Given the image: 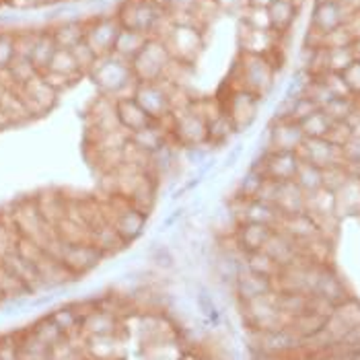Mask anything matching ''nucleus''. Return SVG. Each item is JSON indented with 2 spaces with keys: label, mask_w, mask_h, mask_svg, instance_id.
<instances>
[{
  "label": "nucleus",
  "mask_w": 360,
  "mask_h": 360,
  "mask_svg": "<svg viewBox=\"0 0 360 360\" xmlns=\"http://www.w3.org/2000/svg\"><path fill=\"white\" fill-rule=\"evenodd\" d=\"M163 44L177 64L192 66L204 48V29L195 25H173L163 37Z\"/></svg>",
  "instance_id": "obj_5"
},
{
  "label": "nucleus",
  "mask_w": 360,
  "mask_h": 360,
  "mask_svg": "<svg viewBox=\"0 0 360 360\" xmlns=\"http://www.w3.org/2000/svg\"><path fill=\"white\" fill-rule=\"evenodd\" d=\"M4 301H6V297H4V295H2V290H0V303H4Z\"/></svg>",
  "instance_id": "obj_53"
},
{
  "label": "nucleus",
  "mask_w": 360,
  "mask_h": 360,
  "mask_svg": "<svg viewBox=\"0 0 360 360\" xmlns=\"http://www.w3.org/2000/svg\"><path fill=\"white\" fill-rule=\"evenodd\" d=\"M311 295H317V297L326 299V301L332 303L333 307H338L340 303H344V301L348 299V292H346L342 280L335 276L333 272L326 270V268H321V274L317 278L315 288H313Z\"/></svg>",
  "instance_id": "obj_26"
},
{
  "label": "nucleus",
  "mask_w": 360,
  "mask_h": 360,
  "mask_svg": "<svg viewBox=\"0 0 360 360\" xmlns=\"http://www.w3.org/2000/svg\"><path fill=\"white\" fill-rule=\"evenodd\" d=\"M173 113H175V124H173L171 139L181 148H195L208 142V128L202 115L194 113L190 108Z\"/></svg>",
  "instance_id": "obj_8"
},
{
  "label": "nucleus",
  "mask_w": 360,
  "mask_h": 360,
  "mask_svg": "<svg viewBox=\"0 0 360 360\" xmlns=\"http://www.w3.org/2000/svg\"><path fill=\"white\" fill-rule=\"evenodd\" d=\"M120 31H122V25L115 19V15H99V17H93V19L86 21L84 44L95 52L97 58L113 54L115 39H117Z\"/></svg>",
  "instance_id": "obj_6"
},
{
  "label": "nucleus",
  "mask_w": 360,
  "mask_h": 360,
  "mask_svg": "<svg viewBox=\"0 0 360 360\" xmlns=\"http://www.w3.org/2000/svg\"><path fill=\"white\" fill-rule=\"evenodd\" d=\"M146 214L136 210L134 206H124L113 219H111V226L117 231V235L126 241V243H132L134 239H139L140 235L144 233V226H146Z\"/></svg>",
  "instance_id": "obj_19"
},
{
  "label": "nucleus",
  "mask_w": 360,
  "mask_h": 360,
  "mask_svg": "<svg viewBox=\"0 0 360 360\" xmlns=\"http://www.w3.org/2000/svg\"><path fill=\"white\" fill-rule=\"evenodd\" d=\"M295 184H297L305 194H311V192L321 190V188H323V169L311 165V163H307V161H301L299 171H297V175H295Z\"/></svg>",
  "instance_id": "obj_37"
},
{
  "label": "nucleus",
  "mask_w": 360,
  "mask_h": 360,
  "mask_svg": "<svg viewBox=\"0 0 360 360\" xmlns=\"http://www.w3.org/2000/svg\"><path fill=\"white\" fill-rule=\"evenodd\" d=\"M356 179H359V184H360V173H359V177H356Z\"/></svg>",
  "instance_id": "obj_56"
},
{
  "label": "nucleus",
  "mask_w": 360,
  "mask_h": 360,
  "mask_svg": "<svg viewBox=\"0 0 360 360\" xmlns=\"http://www.w3.org/2000/svg\"><path fill=\"white\" fill-rule=\"evenodd\" d=\"M303 142L305 134L301 126L292 120H274V124L268 130V150L299 153Z\"/></svg>",
  "instance_id": "obj_14"
},
{
  "label": "nucleus",
  "mask_w": 360,
  "mask_h": 360,
  "mask_svg": "<svg viewBox=\"0 0 360 360\" xmlns=\"http://www.w3.org/2000/svg\"><path fill=\"white\" fill-rule=\"evenodd\" d=\"M169 140H171V136L167 134L165 130H163L157 122H153V124H148L146 128L136 130V132L130 134V142H132L136 148H140L142 153H146L148 157L155 155V153H159Z\"/></svg>",
  "instance_id": "obj_24"
},
{
  "label": "nucleus",
  "mask_w": 360,
  "mask_h": 360,
  "mask_svg": "<svg viewBox=\"0 0 360 360\" xmlns=\"http://www.w3.org/2000/svg\"><path fill=\"white\" fill-rule=\"evenodd\" d=\"M15 58V31L0 29V70L8 68Z\"/></svg>",
  "instance_id": "obj_45"
},
{
  "label": "nucleus",
  "mask_w": 360,
  "mask_h": 360,
  "mask_svg": "<svg viewBox=\"0 0 360 360\" xmlns=\"http://www.w3.org/2000/svg\"><path fill=\"white\" fill-rule=\"evenodd\" d=\"M198 301H200V305L204 307V315H214L217 311H214V305H212V299H210V295L206 297V292H202L200 297H198Z\"/></svg>",
  "instance_id": "obj_50"
},
{
  "label": "nucleus",
  "mask_w": 360,
  "mask_h": 360,
  "mask_svg": "<svg viewBox=\"0 0 360 360\" xmlns=\"http://www.w3.org/2000/svg\"><path fill=\"white\" fill-rule=\"evenodd\" d=\"M270 2H272V0H250L248 4H251V6H264V8H266Z\"/></svg>",
  "instance_id": "obj_52"
},
{
  "label": "nucleus",
  "mask_w": 360,
  "mask_h": 360,
  "mask_svg": "<svg viewBox=\"0 0 360 360\" xmlns=\"http://www.w3.org/2000/svg\"><path fill=\"white\" fill-rule=\"evenodd\" d=\"M245 268L259 274V276L274 278L280 274V266L266 253V251H251L245 253Z\"/></svg>",
  "instance_id": "obj_38"
},
{
  "label": "nucleus",
  "mask_w": 360,
  "mask_h": 360,
  "mask_svg": "<svg viewBox=\"0 0 360 360\" xmlns=\"http://www.w3.org/2000/svg\"><path fill=\"white\" fill-rule=\"evenodd\" d=\"M0 360H23L19 335H0Z\"/></svg>",
  "instance_id": "obj_47"
},
{
  "label": "nucleus",
  "mask_w": 360,
  "mask_h": 360,
  "mask_svg": "<svg viewBox=\"0 0 360 360\" xmlns=\"http://www.w3.org/2000/svg\"><path fill=\"white\" fill-rule=\"evenodd\" d=\"M0 262L27 286L29 292H37V290L46 288V284H44V280L39 276V270L35 268V264L29 262L27 257L21 255L17 250L8 251L4 257H0Z\"/></svg>",
  "instance_id": "obj_17"
},
{
  "label": "nucleus",
  "mask_w": 360,
  "mask_h": 360,
  "mask_svg": "<svg viewBox=\"0 0 360 360\" xmlns=\"http://www.w3.org/2000/svg\"><path fill=\"white\" fill-rule=\"evenodd\" d=\"M91 243H93L97 250L101 251L103 255H108V253H115V251L124 250V248L128 245V243L117 235V231L111 226L110 222H105V224H101V226L93 229Z\"/></svg>",
  "instance_id": "obj_34"
},
{
  "label": "nucleus",
  "mask_w": 360,
  "mask_h": 360,
  "mask_svg": "<svg viewBox=\"0 0 360 360\" xmlns=\"http://www.w3.org/2000/svg\"><path fill=\"white\" fill-rule=\"evenodd\" d=\"M272 292V278L259 276L251 270H239L237 272V295L243 303L253 301V299H259L264 295H270Z\"/></svg>",
  "instance_id": "obj_23"
},
{
  "label": "nucleus",
  "mask_w": 360,
  "mask_h": 360,
  "mask_svg": "<svg viewBox=\"0 0 360 360\" xmlns=\"http://www.w3.org/2000/svg\"><path fill=\"white\" fill-rule=\"evenodd\" d=\"M264 181H266V175L262 171L250 169L241 177V181L237 184V194L235 195L241 198V200H255L257 194H259V190H262V186H264Z\"/></svg>",
  "instance_id": "obj_41"
},
{
  "label": "nucleus",
  "mask_w": 360,
  "mask_h": 360,
  "mask_svg": "<svg viewBox=\"0 0 360 360\" xmlns=\"http://www.w3.org/2000/svg\"><path fill=\"white\" fill-rule=\"evenodd\" d=\"M56 50H58V46H56L54 37H52V33H50V27L39 29L37 39H35V44H33V50H31V56H29V60H31V64L37 68V72H44V70L48 68L50 60L54 58Z\"/></svg>",
  "instance_id": "obj_30"
},
{
  "label": "nucleus",
  "mask_w": 360,
  "mask_h": 360,
  "mask_svg": "<svg viewBox=\"0 0 360 360\" xmlns=\"http://www.w3.org/2000/svg\"><path fill=\"white\" fill-rule=\"evenodd\" d=\"M274 81L276 66L266 56L241 54L233 66L229 89H243L262 99L272 91Z\"/></svg>",
  "instance_id": "obj_2"
},
{
  "label": "nucleus",
  "mask_w": 360,
  "mask_h": 360,
  "mask_svg": "<svg viewBox=\"0 0 360 360\" xmlns=\"http://www.w3.org/2000/svg\"><path fill=\"white\" fill-rule=\"evenodd\" d=\"M272 204L276 206L282 217L299 214V212H305L307 194L295 181H278Z\"/></svg>",
  "instance_id": "obj_18"
},
{
  "label": "nucleus",
  "mask_w": 360,
  "mask_h": 360,
  "mask_svg": "<svg viewBox=\"0 0 360 360\" xmlns=\"http://www.w3.org/2000/svg\"><path fill=\"white\" fill-rule=\"evenodd\" d=\"M150 37L142 31H134V29H122L117 39H115V48H113V54H117L120 58L132 62L136 56L140 54V50L146 46Z\"/></svg>",
  "instance_id": "obj_29"
},
{
  "label": "nucleus",
  "mask_w": 360,
  "mask_h": 360,
  "mask_svg": "<svg viewBox=\"0 0 360 360\" xmlns=\"http://www.w3.org/2000/svg\"><path fill=\"white\" fill-rule=\"evenodd\" d=\"M70 52L75 56V60H77V64H79V68H81V72L83 75H89V70L93 68V64L97 62V56L95 52L84 44V39L81 44H77L75 48H70Z\"/></svg>",
  "instance_id": "obj_46"
},
{
  "label": "nucleus",
  "mask_w": 360,
  "mask_h": 360,
  "mask_svg": "<svg viewBox=\"0 0 360 360\" xmlns=\"http://www.w3.org/2000/svg\"><path fill=\"white\" fill-rule=\"evenodd\" d=\"M6 70H8V75H11L15 86H23V84L29 83L33 77L39 75L37 68L31 64V60H29V58H21V56H15Z\"/></svg>",
  "instance_id": "obj_43"
},
{
  "label": "nucleus",
  "mask_w": 360,
  "mask_h": 360,
  "mask_svg": "<svg viewBox=\"0 0 360 360\" xmlns=\"http://www.w3.org/2000/svg\"><path fill=\"white\" fill-rule=\"evenodd\" d=\"M105 255L97 250L93 243H62L56 259L62 262L75 276H81L84 272L97 268Z\"/></svg>",
  "instance_id": "obj_9"
},
{
  "label": "nucleus",
  "mask_w": 360,
  "mask_h": 360,
  "mask_svg": "<svg viewBox=\"0 0 360 360\" xmlns=\"http://www.w3.org/2000/svg\"><path fill=\"white\" fill-rule=\"evenodd\" d=\"M198 360H210V359H198Z\"/></svg>",
  "instance_id": "obj_57"
},
{
  "label": "nucleus",
  "mask_w": 360,
  "mask_h": 360,
  "mask_svg": "<svg viewBox=\"0 0 360 360\" xmlns=\"http://www.w3.org/2000/svg\"><path fill=\"white\" fill-rule=\"evenodd\" d=\"M359 108V101L356 97L348 95V97H333L328 105H323L321 110L326 111L333 122H346L354 111Z\"/></svg>",
  "instance_id": "obj_39"
},
{
  "label": "nucleus",
  "mask_w": 360,
  "mask_h": 360,
  "mask_svg": "<svg viewBox=\"0 0 360 360\" xmlns=\"http://www.w3.org/2000/svg\"><path fill=\"white\" fill-rule=\"evenodd\" d=\"M276 229L270 224H262V222H239L237 231H235V241L237 248L243 253L251 251H262L266 248V243L270 241L272 233Z\"/></svg>",
  "instance_id": "obj_16"
},
{
  "label": "nucleus",
  "mask_w": 360,
  "mask_h": 360,
  "mask_svg": "<svg viewBox=\"0 0 360 360\" xmlns=\"http://www.w3.org/2000/svg\"><path fill=\"white\" fill-rule=\"evenodd\" d=\"M48 317H50L56 326L64 332L66 338H70V335H75V333L81 332L83 315H81V311H79L77 307H70V305L58 307V309H54Z\"/></svg>",
  "instance_id": "obj_35"
},
{
  "label": "nucleus",
  "mask_w": 360,
  "mask_h": 360,
  "mask_svg": "<svg viewBox=\"0 0 360 360\" xmlns=\"http://www.w3.org/2000/svg\"><path fill=\"white\" fill-rule=\"evenodd\" d=\"M303 340L292 332L290 328H278V330H266L259 332V350L266 354H282L292 348H297Z\"/></svg>",
  "instance_id": "obj_22"
},
{
  "label": "nucleus",
  "mask_w": 360,
  "mask_h": 360,
  "mask_svg": "<svg viewBox=\"0 0 360 360\" xmlns=\"http://www.w3.org/2000/svg\"><path fill=\"white\" fill-rule=\"evenodd\" d=\"M352 52H354V58L360 62V35L352 41Z\"/></svg>",
  "instance_id": "obj_51"
},
{
  "label": "nucleus",
  "mask_w": 360,
  "mask_h": 360,
  "mask_svg": "<svg viewBox=\"0 0 360 360\" xmlns=\"http://www.w3.org/2000/svg\"><path fill=\"white\" fill-rule=\"evenodd\" d=\"M0 110L8 117V122L13 126L31 120V113L27 111V105L23 103L17 89H2V93H0Z\"/></svg>",
  "instance_id": "obj_31"
},
{
  "label": "nucleus",
  "mask_w": 360,
  "mask_h": 360,
  "mask_svg": "<svg viewBox=\"0 0 360 360\" xmlns=\"http://www.w3.org/2000/svg\"><path fill=\"white\" fill-rule=\"evenodd\" d=\"M301 161H307L319 169H328L333 165H344L342 146L333 144L328 139H305L299 148Z\"/></svg>",
  "instance_id": "obj_13"
},
{
  "label": "nucleus",
  "mask_w": 360,
  "mask_h": 360,
  "mask_svg": "<svg viewBox=\"0 0 360 360\" xmlns=\"http://www.w3.org/2000/svg\"><path fill=\"white\" fill-rule=\"evenodd\" d=\"M342 75V81L346 84V89H348V93L352 95V97H359L360 95V62L359 60H354L346 70H342L340 72Z\"/></svg>",
  "instance_id": "obj_48"
},
{
  "label": "nucleus",
  "mask_w": 360,
  "mask_h": 360,
  "mask_svg": "<svg viewBox=\"0 0 360 360\" xmlns=\"http://www.w3.org/2000/svg\"><path fill=\"white\" fill-rule=\"evenodd\" d=\"M173 64V58L161 39H148L140 54L130 62L132 72L139 83H157L163 81Z\"/></svg>",
  "instance_id": "obj_3"
},
{
  "label": "nucleus",
  "mask_w": 360,
  "mask_h": 360,
  "mask_svg": "<svg viewBox=\"0 0 360 360\" xmlns=\"http://www.w3.org/2000/svg\"><path fill=\"white\" fill-rule=\"evenodd\" d=\"M299 8H301V4H297L295 0H272L266 6L272 31L278 35L288 33V29L295 25V21L299 17Z\"/></svg>",
  "instance_id": "obj_20"
},
{
  "label": "nucleus",
  "mask_w": 360,
  "mask_h": 360,
  "mask_svg": "<svg viewBox=\"0 0 360 360\" xmlns=\"http://www.w3.org/2000/svg\"><path fill=\"white\" fill-rule=\"evenodd\" d=\"M259 97L253 95L250 91L243 89H229L226 97L219 99L222 111L233 120L235 128L241 132L245 128H250L251 124L257 117V110H259Z\"/></svg>",
  "instance_id": "obj_7"
},
{
  "label": "nucleus",
  "mask_w": 360,
  "mask_h": 360,
  "mask_svg": "<svg viewBox=\"0 0 360 360\" xmlns=\"http://www.w3.org/2000/svg\"><path fill=\"white\" fill-rule=\"evenodd\" d=\"M115 115L117 122L124 130H128L130 134L146 128L148 124H153V120L148 117V113L140 108L134 97H126V99H117L115 101Z\"/></svg>",
  "instance_id": "obj_21"
},
{
  "label": "nucleus",
  "mask_w": 360,
  "mask_h": 360,
  "mask_svg": "<svg viewBox=\"0 0 360 360\" xmlns=\"http://www.w3.org/2000/svg\"><path fill=\"white\" fill-rule=\"evenodd\" d=\"M333 120L323 110L313 111L311 115H307L303 122H299L305 139H326L330 128H332Z\"/></svg>",
  "instance_id": "obj_36"
},
{
  "label": "nucleus",
  "mask_w": 360,
  "mask_h": 360,
  "mask_svg": "<svg viewBox=\"0 0 360 360\" xmlns=\"http://www.w3.org/2000/svg\"><path fill=\"white\" fill-rule=\"evenodd\" d=\"M167 11L159 6L155 0H124L115 11V19L120 21L122 29L142 31L150 37L155 27L163 21Z\"/></svg>",
  "instance_id": "obj_4"
},
{
  "label": "nucleus",
  "mask_w": 360,
  "mask_h": 360,
  "mask_svg": "<svg viewBox=\"0 0 360 360\" xmlns=\"http://www.w3.org/2000/svg\"><path fill=\"white\" fill-rule=\"evenodd\" d=\"M86 77H91V81L97 84V89L103 95H108L115 101L130 97L126 91L130 89L134 93V89L139 84L134 72H132L130 62L120 58L117 54H108L97 58V62L93 64V68L89 70Z\"/></svg>",
  "instance_id": "obj_1"
},
{
  "label": "nucleus",
  "mask_w": 360,
  "mask_h": 360,
  "mask_svg": "<svg viewBox=\"0 0 360 360\" xmlns=\"http://www.w3.org/2000/svg\"><path fill=\"white\" fill-rule=\"evenodd\" d=\"M33 200H35V206H37L41 219L48 222L52 229L66 217V198L60 192L48 190V192L37 194V198H33Z\"/></svg>",
  "instance_id": "obj_25"
},
{
  "label": "nucleus",
  "mask_w": 360,
  "mask_h": 360,
  "mask_svg": "<svg viewBox=\"0 0 360 360\" xmlns=\"http://www.w3.org/2000/svg\"><path fill=\"white\" fill-rule=\"evenodd\" d=\"M29 332L33 333L41 344H46L48 348H52V346H56L58 342H62L66 335H64V332L56 326L54 321L50 319V317H44V319H39Z\"/></svg>",
  "instance_id": "obj_40"
},
{
  "label": "nucleus",
  "mask_w": 360,
  "mask_h": 360,
  "mask_svg": "<svg viewBox=\"0 0 360 360\" xmlns=\"http://www.w3.org/2000/svg\"><path fill=\"white\" fill-rule=\"evenodd\" d=\"M84 29H86V21H81V19H66V21H60L54 27H50V33H52V37H54L58 48L70 50V48H75L77 44L83 41Z\"/></svg>",
  "instance_id": "obj_27"
},
{
  "label": "nucleus",
  "mask_w": 360,
  "mask_h": 360,
  "mask_svg": "<svg viewBox=\"0 0 360 360\" xmlns=\"http://www.w3.org/2000/svg\"><path fill=\"white\" fill-rule=\"evenodd\" d=\"M0 290L6 299H19V297L31 295L27 286L15 276L2 262H0Z\"/></svg>",
  "instance_id": "obj_42"
},
{
  "label": "nucleus",
  "mask_w": 360,
  "mask_h": 360,
  "mask_svg": "<svg viewBox=\"0 0 360 360\" xmlns=\"http://www.w3.org/2000/svg\"><path fill=\"white\" fill-rule=\"evenodd\" d=\"M113 330H115V317L108 311L91 309L83 315L81 332H86L91 338H110Z\"/></svg>",
  "instance_id": "obj_28"
},
{
  "label": "nucleus",
  "mask_w": 360,
  "mask_h": 360,
  "mask_svg": "<svg viewBox=\"0 0 360 360\" xmlns=\"http://www.w3.org/2000/svg\"><path fill=\"white\" fill-rule=\"evenodd\" d=\"M159 6H163L167 13L171 11H192L198 0H155Z\"/></svg>",
  "instance_id": "obj_49"
},
{
  "label": "nucleus",
  "mask_w": 360,
  "mask_h": 360,
  "mask_svg": "<svg viewBox=\"0 0 360 360\" xmlns=\"http://www.w3.org/2000/svg\"><path fill=\"white\" fill-rule=\"evenodd\" d=\"M326 56H328V72H342L356 60L354 52H352V46L326 48Z\"/></svg>",
  "instance_id": "obj_44"
},
{
  "label": "nucleus",
  "mask_w": 360,
  "mask_h": 360,
  "mask_svg": "<svg viewBox=\"0 0 360 360\" xmlns=\"http://www.w3.org/2000/svg\"><path fill=\"white\" fill-rule=\"evenodd\" d=\"M295 2H297V4H303V0H295Z\"/></svg>",
  "instance_id": "obj_55"
},
{
  "label": "nucleus",
  "mask_w": 360,
  "mask_h": 360,
  "mask_svg": "<svg viewBox=\"0 0 360 360\" xmlns=\"http://www.w3.org/2000/svg\"><path fill=\"white\" fill-rule=\"evenodd\" d=\"M142 110L148 113V117L153 122L161 120L163 115H167L171 111V97H169V84L163 81L157 83H139L134 89V95Z\"/></svg>",
  "instance_id": "obj_11"
},
{
  "label": "nucleus",
  "mask_w": 360,
  "mask_h": 360,
  "mask_svg": "<svg viewBox=\"0 0 360 360\" xmlns=\"http://www.w3.org/2000/svg\"><path fill=\"white\" fill-rule=\"evenodd\" d=\"M350 17H352V11L344 6L340 0L315 2V8L311 13V29L326 35V33H332L333 29L346 25Z\"/></svg>",
  "instance_id": "obj_12"
},
{
  "label": "nucleus",
  "mask_w": 360,
  "mask_h": 360,
  "mask_svg": "<svg viewBox=\"0 0 360 360\" xmlns=\"http://www.w3.org/2000/svg\"><path fill=\"white\" fill-rule=\"evenodd\" d=\"M17 91H19L23 103L27 105L31 117H39V115L48 113L58 103V97H60V93H56L41 75L33 77L23 86H17Z\"/></svg>",
  "instance_id": "obj_10"
},
{
  "label": "nucleus",
  "mask_w": 360,
  "mask_h": 360,
  "mask_svg": "<svg viewBox=\"0 0 360 360\" xmlns=\"http://www.w3.org/2000/svg\"><path fill=\"white\" fill-rule=\"evenodd\" d=\"M44 72H54V75L66 77V79H70L75 83L81 77H84L83 72H81V68H79V64H77V60H75V56H72V52L70 50H62V48L56 50L54 58L50 60V64H48V68Z\"/></svg>",
  "instance_id": "obj_33"
},
{
  "label": "nucleus",
  "mask_w": 360,
  "mask_h": 360,
  "mask_svg": "<svg viewBox=\"0 0 360 360\" xmlns=\"http://www.w3.org/2000/svg\"><path fill=\"white\" fill-rule=\"evenodd\" d=\"M206 128H208V142L212 148L221 146V144H226L229 140L233 139L239 130L235 128L233 120L224 113V111H219L214 117H210L206 122Z\"/></svg>",
  "instance_id": "obj_32"
},
{
  "label": "nucleus",
  "mask_w": 360,
  "mask_h": 360,
  "mask_svg": "<svg viewBox=\"0 0 360 360\" xmlns=\"http://www.w3.org/2000/svg\"><path fill=\"white\" fill-rule=\"evenodd\" d=\"M278 33L272 29H255L250 25H241L239 33V46L241 54L251 56H270L278 48Z\"/></svg>",
  "instance_id": "obj_15"
},
{
  "label": "nucleus",
  "mask_w": 360,
  "mask_h": 360,
  "mask_svg": "<svg viewBox=\"0 0 360 360\" xmlns=\"http://www.w3.org/2000/svg\"><path fill=\"white\" fill-rule=\"evenodd\" d=\"M181 360H198V359H195V356H190V354H188V356H184V359H181Z\"/></svg>",
  "instance_id": "obj_54"
}]
</instances>
